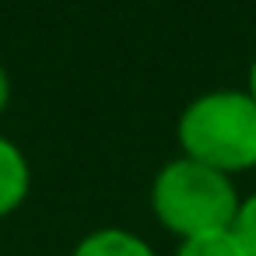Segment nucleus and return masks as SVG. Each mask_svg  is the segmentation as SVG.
Listing matches in <instances>:
<instances>
[{"mask_svg":"<svg viewBox=\"0 0 256 256\" xmlns=\"http://www.w3.org/2000/svg\"><path fill=\"white\" fill-rule=\"evenodd\" d=\"M182 158L238 176L256 168V102L249 92H207L179 116Z\"/></svg>","mask_w":256,"mask_h":256,"instance_id":"f257e3e1","label":"nucleus"},{"mask_svg":"<svg viewBox=\"0 0 256 256\" xmlns=\"http://www.w3.org/2000/svg\"><path fill=\"white\" fill-rule=\"evenodd\" d=\"M238 204H242V196H238L232 176L214 172L190 158H176V162L162 165L151 182V210H154L158 224L179 238L232 228Z\"/></svg>","mask_w":256,"mask_h":256,"instance_id":"f03ea898","label":"nucleus"},{"mask_svg":"<svg viewBox=\"0 0 256 256\" xmlns=\"http://www.w3.org/2000/svg\"><path fill=\"white\" fill-rule=\"evenodd\" d=\"M28 190H32V168L25 151L14 140L0 137V218L14 214L28 200Z\"/></svg>","mask_w":256,"mask_h":256,"instance_id":"7ed1b4c3","label":"nucleus"},{"mask_svg":"<svg viewBox=\"0 0 256 256\" xmlns=\"http://www.w3.org/2000/svg\"><path fill=\"white\" fill-rule=\"evenodd\" d=\"M70 256H158V252L126 228H98V232H88Z\"/></svg>","mask_w":256,"mask_h":256,"instance_id":"20e7f679","label":"nucleus"},{"mask_svg":"<svg viewBox=\"0 0 256 256\" xmlns=\"http://www.w3.org/2000/svg\"><path fill=\"white\" fill-rule=\"evenodd\" d=\"M176 256H242V249H238L235 232L224 228V232H207V235L179 238Z\"/></svg>","mask_w":256,"mask_h":256,"instance_id":"39448f33","label":"nucleus"},{"mask_svg":"<svg viewBox=\"0 0 256 256\" xmlns=\"http://www.w3.org/2000/svg\"><path fill=\"white\" fill-rule=\"evenodd\" d=\"M232 232H235V238H238L242 256H256V193L238 204V214H235Z\"/></svg>","mask_w":256,"mask_h":256,"instance_id":"423d86ee","label":"nucleus"},{"mask_svg":"<svg viewBox=\"0 0 256 256\" xmlns=\"http://www.w3.org/2000/svg\"><path fill=\"white\" fill-rule=\"evenodd\" d=\"M8 106H11V78H8L4 64H0V120H4Z\"/></svg>","mask_w":256,"mask_h":256,"instance_id":"0eeeda50","label":"nucleus"},{"mask_svg":"<svg viewBox=\"0 0 256 256\" xmlns=\"http://www.w3.org/2000/svg\"><path fill=\"white\" fill-rule=\"evenodd\" d=\"M249 95H252V102H256V56H252V64H249V88H246Z\"/></svg>","mask_w":256,"mask_h":256,"instance_id":"6e6552de","label":"nucleus"}]
</instances>
